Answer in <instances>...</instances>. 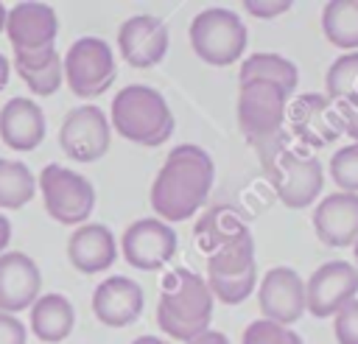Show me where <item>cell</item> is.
I'll list each match as a JSON object with an SVG mask.
<instances>
[{
    "mask_svg": "<svg viewBox=\"0 0 358 344\" xmlns=\"http://www.w3.org/2000/svg\"><path fill=\"white\" fill-rule=\"evenodd\" d=\"M131 344H168V341H162V338H157V336H137Z\"/></svg>",
    "mask_w": 358,
    "mask_h": 344,
    "instance_id": "cell-37",
    "label": "cell"
},
{
    "mask_svg": "<svg viewBox=\"0 0 358 344\" xmlns=\"http://www.w3.org/2000/svg\"><path fill=\"white\" fill-rule=\"evenodd\" d=\"M324 39L338 50H358V0H330L322 8Z\"/></svg>",
    "mask_w": 358,
    "mask_h": 344,
    "instance_id": "cell-25",
    "label": "cell"
},
{
    "mask_svg": "<svg viewBox=\"0 0 358 344\" xmlns=\"http://www.w3.org/2000/svg\"><path fill=\"white\" fill-rule=\"evenodd\" d=\"M8 73H11V64H8V59L0 53V89H6V84H8Z\"/></svg>",
    "mask_w": 358,
    "mask_h": 344,
    "instance_id": "cell-36",
    "label": "cell"
},
{
    "mask_svg": "<svg viewBox=\"0 0 358 344\" xmlns=\"http://www.w3.org/2000/svg\"><path fill=\"white\" fill-rule=\"evenodd\" d=\"M341 115H344V131L355 140L358 145V103H350V106H341Z\"/></svg>",
    "mask_w": 358,
    "mask_h": 344,
    "instance_id": "cell-33",
    "label": "cell"
},
{
    "mask_svg": "<svg viewBox=\"0 0 358 344\" xmlns=\"http://www.w3.org/2000/svg\"><path fill=\"white\" fill-rule=\"evenodd\" d=\"M213 179H215V165L201 145L179 143L176 148H171L148 193L157 218L173 224L196 215L213 190Z\"/></svg>",
    "mask_w": 358,
    "mask_h": 344,
    "instance_id": "cell-1",
    "label": "cell"
},
{
    "mask_svg": "<svg viewBox=\"0 0 358 344\" xmlns=\"http://www.w3.org/2000/svg\"><path fill=\"white\" fill-rule=\"evenodd\" d=\"M241 344H302V338L282 324H274L268 319H255L252 324H246Z\"/></svg>",
    "mask_w": 358,
    "mask_h": 344,
    "instance_id": "cell-29",
    "label": "cell"
},
{
    "mask_svg": "<svg viewBox=\"0 0 358 344\" xmlns=\"http://www.w3.org/2000/svg\"><path fill=\"white\" fill-rule=\"evenodd\" d=\"M145 305L140 282L131 277H106L95 291H92V313L101 324L106 327H126L140 319Z\"/></svg>",
    "mask_w": 358,
    "mask_h": 344,
    "instance_id": "cell-18",
    "label": "cell"
},
{
    "mask_svg": "<svg viewBox=\"0 0 358 344\" xmlns=\"http://www.w3.org/2000/svg\"><path fill=\"white\" fill-rule=\"evenodd\" d=\"M333 333L338 344H358V296L333 316Z\"/></svg>",
    "mask_w": 358,
    "mask_h": 344,
    "instance_id": "cell-30",
    "label": "cell"
},
{
    "mask_svg": "<svg viewBox=\"0 0 358 344\" xmlns=\"http://www.w3.org/2000/svg\"><path fill=\"white\" fill-rule=\"evenodd\" d=\"M62 70L70 92L76 98H98L103 95L112 81L117 78V64L112 45L103 42L101 36H81L76 39L67 53L62 56Z\"/></svg>",
    "mask_w": 358,
    "mask_h": 344,
    "instance_id": "cell-7",
    "label": "cell"
},
{
    "mask_svg": "<svg viewBox=\"0 0 358 344\" xmlns=\"http://www.w3.org/2000/svg\"><path fill=\"white\" fill-rule=\"evenodd\" d=\"M59 34L56 11L48 3H17L6 17V36L14 53H36L53 48Z\"/></svg>",
    "mask_w": 358,
    "mask_h": 344,
    "instance_id": "cell-16",
    "label": "cell"
},
{
    "mask_svg": "<svg viewBox=\"0 0 358 344\" xmlns=\"http://www.w3.org/2000/svg\"><path fill=\"white\" fill-rule=\"evenodd\" d=\"M204 280L210 285L213 299H221L224 305H241L255 291L257 263H255V241L249 227L207 255Z\"/></svg>",
    "mask_w": 358,
    "mask_h": 344,
    "instance_id": "cell-4",
    "label": "cell"
},
{
    "mask_svg": "<svg viewBox=\"0 0 358 344\" xmlns=\"http://www.w3.org/2000/svg\"><path fill=\"white\" fill-rule=\"evenodd\" d=\"M288 92L271 81H246L238 89V126L255 143H271L285 120Z\"/></svg>",
    "mask_w": 358,
    "mask_h": 344,
    "instance_id": "cell-9",
    "label": "cell"
},
{
    "mask_svg": "<svg viewBox=\"0 0 358 344\" xmlns=\"http://www.w3.org/2000/svg\"><path fill=\"white\" fill-rule=\"evenodd\" d=\"M117 50L126 64L148 70L168 53V28L154 14H134L117 28Z\"/></svg>",
    "mask_w": 358,
    "mask_h": 344,
    "instance_id": "cell-15",
    "label": "cell"
},
{
    "mask_svg": "<svg viewBox=\"0 0 358 344\" xmlns=\"http://www.w3.org/2000/svg\"><path fill=\"white\" fill-rule=\"evenodd\" d=\"M8 241H11V221H8V218L0 213V255L6 252Z\"/></svg>",
    "mask_w": 358,
    "mask_h": 344,
    "instance_id": "cell-35",
    "label": "cell"
},
{
    "mask_svg": "<svg viewBox=\"0 0 358 344\" xmlns=\"http://www.w3.org/2000/svg\"><path fill=\"white\" fill-rule=\"evenodd\" d=\"M25 341H28V330L22 319L0 310V344H25Z\"/></svg>",
    "mask_w": 358,
    "mask_h": 344,
    "instance_id": "cell-31",
    "label": "cell"
},
{
    "mask_svg": "<svg viewBox=\"0 0 358 344\" xmlns=\"http://www.w3.org/2000/svg\"><path fill=\"white\" fill-rule=\"evenodd\" d=\"M330 179L341 193H358V145H344L330 157Z\"/></svg>",
    "mask_w": 358,
    "mask_h": 344,
    "instance_id": "cell-28",
    "label": "cell"
},
{
    "mask_svg": "<svg viewBox=\"0 0 358 344\" xmlns=\"http://www.w3.org/2000/svg\"><path fill=\"white\" fill-rule=\"evenodd\" d=\"M352 257H355V268H358V241L352 243Z\"/></svg>",
    "mask_w": 358,
    "mask_h": 344,
    "instance_id": "cell-39",
    "label": "cell"
},
{
    "mask_svg": "<svg viewBox=\"0 0 358 344\" xmlns=\"http://www.w3.org/2000/svg\"><path fill=\"white\" fill-rule=\"evenodd\" d=\"M14 70L34 95L45 98L53 95L64 81L62 56L56 48H45L36 53H14Z\"/></svg>",
    "mask_w": 358,
    "mask_h": 344,
    "instance_id": "cell-23",
    "label": "cell"
},
{
    "mask_svg": "<svg viewBox=\"0 0 358 344\" xmlns=\"http://www.w3.org/2000/svg\"><path fill=\"white\" fill-rule=\"evenodd\" d=\"M257 305L263 319L274 324H294L305 313V280L288 268V266H274L263 274L257 285Z\"/></svg>",
    "mask_w": 358,
    "mask_h": 344,
    "instance_id": "cell-14",
    "label": "cell"
},
{
    "mask_svg": "<svg viewBox=\"0 0 358 344\" xmlns=\"http://www.w3.org/2000/svg\"><path fill=\"white\" fill-rule=\"evenodd\" d=\"M45 112L34 98H11L0 109V140L14 151H34L45 140Z\"/></svg>",
    "mask_w": 358,
    "mask_h": 344,
    "instance_id": "cell-21",
    "label": "cell"
},
{
    "mask_svg": "<svg viewBox=\"0 0 358 344\" xmlns=\"http://www.w3.org/2000/svg\"><path fill=\"white\" fill-rule=\"evenodd\" d=\"M36 187L42 193L45 213L64 227L87 224L90 213L95 210V185L67 165H45L36 179Z\"/></svg>",
    "mask_w": 358,
    "mask_h": 344,
    "instance_id": "cell-6",
    "label": "cell"
},
{
    "mask_svg": "<svg viewBox=\"0 0 358 344\" xmlns=\"http://www.w3.org/2000/svg\"><path fill=\"white\" fill-rule=\"evenodd\" d=\"M266 171L271 173L274 193L288 210L310 207L324 185V168L316 157L280 148L274 157H266Z\"/></svg>",
    "mask_w": 358,
    "mask_h": 344,
    "instance_id": "cell-8",
    "label": "cell"
},
{
    "mask_svg": "<svg viewBox=\"0 0 358 344\" xmlns=\"http://www.w3.org/2000/svg\"><path fill=\"white\" fill-rule=\"evenodd\" d=\"M109 126L134 145H162L173 134V115L159 89L129 84L112 98Z\"/></svg>",
    "mask_w": 358,
    "mask_h": 344,
    "instance_id": "cell-3",
    "label": "cell"
},
{
    "mask_svg": "<svg viewBox=\"0 0 358 344\" xmlns=\"http://www.w3.org/2000/svg\"><path fill=\"white\" fill-rule=\"evenodd\" d=\"M67 260L81 274H101L117 260V241L103 224H81L67 238Z\"/></svg>",
    "mask_w": 358,
    "mask_h": 344,
    "instance_id": "cell-20",
    "label": "cell"
},
{
    "mask_svg": "<svg viewBox=\"0 0 358 344\" xmlns=\"http://www.w3.org/2000/svg\"><path fill=\"white\" fill-rule=\"evenodd\" d=\"M42 296V274L25 252L0 255V310L20 313Z\"/></svg>",
    "mask_w": 358,
    "mask_h": 344,
    "instance_id": "cell-17",
    "label": "cell"
},
{
    "mask_svg": "<svg viewBox=\"0 0 358 344\" xmlns=\"http://www.w3.org/2000/svg\"><path fill=\"white\" fill-rule=\"evenodd\" d=\"M252 17L257 20H271V17H280L291 8V0H243L241 3Z\"/></svg>",
    "mask_w": 358,
    "mask_h": 344,
    "instance_id": "cell-32",
    "label": "cell"
},
{
    "mask_svg": "<svg viewBox=\"0 0 358 344\" xmlns=\"http://www.w3.org/2000/svg\"><path fill=\"white\" fill-rule=\"evenodd\" d=\"M324 87H327V98L336 101L338 106L358 103V50L344 53L330 64L324 76Z\"/></svg>",
    "mask_w": 358,
    "mask_h": 344,
    "instance_id": "cell-27",
    "label": "cell"
},
{
    "mask_svg": "<svg viewBox=\"0 0 358 344\" xmlns=\"http://www.w3.org/2000/svg\"><path fill=\"white\" fill-rule=\"evenodd\" d=\"M187 344H229V338H227L224 333H218V330H204L201 336H196V338L187 341Z\"/></svg>",
    "mask_w": 358,
    "mask_h": 344,
    "instance_id": "cell-34",
    "label": "cell"
},
{
    "mask_svg": "<svg viewBox=\"0 0 358 344\" xmlns=\"http://www.w3.org/2000/svg\"><path fill=\"white\" fill-rule=\"evenodd\" d=\"M76 327V308L64 294H42L31 305V330L42 344L64 341Z\"/></svg>",
    "mask_w": 358,
    "mask_h": 344,
    "instance_id": "cell-22",
    "label": "cell"
},
{
    "mask_svg": "<svg viewBox=\"0 0 358 344\" xmlns=\"http://www.w3.org/2000/svg\"><path fill=\"white\" fill-rule=\"evenodd\" d=\"M358 294V268L347 260L319 266L305 282V310L316 319L336 316Z\"/></svg>",
    "mask_w": 358,
    "mask_h": 344,
    "instance_id": "cell-11",
    "label": "cell"
},
{
    "mask_svg": "<svg viewBox=\"0 0 358 344\" xmlns=\"http://www.w3.org/2000/svg\"><path fill=\"white\" fill-rule=\"evenodd\" d=\"M291 120V131L299 143L305 145H327L344 134V115L336 101L319 92H305L299 95L291 109L285 112Z\"/></svg>",
    "mask_w": 358,
    "mask_h": 344,
    "instance_id": "cell-12",
    "label": "cell"
},
{
    "mask_svg": "<svg viewBox=\"0 0 358 344\" xmlns=\"http://www.w3.org/2000/svg\"><path fill=\"white\" fill-rule=\"evenodd\" d=\"M6 17H8V8L0 3V31H6Z\"/></svg>",
    "mask_w": 358,
    "mask_h": 344,
    "instance_id": "cell-38",
    "label": "cell"
},
{
    "mask_svg": "<svg viewBox=\"0 0 358 344\" xmlns=\"http://www.w3.org/2000/svg\"><path fill=\"white\" fill-rule=\"evenodd\" d=\"M120 252L129 266L140 271H157L176 255V232L171 224L154 218H137L120 238Z\"/></svg>",
    "mask_w": 358,
    "mask_h": 344,
    "instance_id": "cell-13",
    "label": "cell"
},
{
    "mask_svg": "<svg viewBox=\"0 0 358 344\" xmlns=\"http://www.w3.org/2000/svg\"><path fill=\"white\" fill-rule=\"evenodd\" d=\"M213 319V294L201 274L187 266L173 268L162 280L159 302H157V324L173 341H193L204 330H210Z\"/></svg>",
    "mask_w": 358,
    "mask_h": 344,
    "instance_id": "cell-2",
    "label": "cell"
},
{
    "mask_svg": "<svg viewBox=\"0 0 358 344\" xmlns=\"http://www.w3.org/2000/svg\"><path fill=\"white\" fill-rule=\"evenodd\" d=\"M313 229L324 246L341 249L358 241V193H330L313 207Z\"/></svg>",
    "mask_w": 358,
    "mask_h": 344,
    "instance_id": "cell-19",
    "label": "cell"
},
{
    "mask_svg": "<svg viewBox=\"0 0 358 344\" xmlns=\"http://www.w3.org/2000/svg\"><path fill=\"white\" fill-rule=\"evenodd\" d=\"M112 143V126L103 109L84 103L64 115L59 126V145L73 162H98Z\"/></svg>",
    "mask_w": 358,
    "mask_h": 344,
    "instance_id": "cell-10",
    "label": "cell"
},
{
    "mask_svg": "<svg viewBox=\"0 0 358 344\" xmlns=\"http://www.w3.org/2000/svg\"><path fill=\"white\" fill-rule=\"evenodd\" d=\"M238 81L241 84H246V81H271V84L282 87L291 95L296 89L299 70L291 59H285L280 53H252L241 62Z\"/></svg>",
    "mask_w": 358,
    "mask_h": 344,
    "instance_id": "cell-24",
    "label": "cell"
},
{
    "mask_svg": "<svg viewBox=\"0 0 358 344\" xmlns=\"http://www.w3.org/2000/svg\"><path fill=\"white\" fill-rule=\"evenodd\" d=\"M246 42H249V31L232 8H221V6L201 8L190 20L193 53L213 67L235 64L243 56Z\"/></svg>",
    "mask_w": 358,
    "mask_h": 344,
    "instance_id": "cell-5",
    "label": "cell"
},
{
    "mask_svg": "<svg viewBox=\"0 0 358 344\" xmlns=\"http://www.w3.org/2000/svg\"><path fill=\"white\" fill-rule=\"evenodd\" d=\"M36 193V176L20 159H0V210H20Z\"/></svg>",
    "mask_w": 358,
    "mask_h": 344,
    "instance_id": "cell-26",
    "label": "cell"
}]
</instances>
